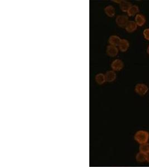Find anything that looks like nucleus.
<instances>
[{
    "label": "nucleus",
    "instance_id": "nucleus-6",
    "mask_svg": "<svg viewBox=\"0 0 149 167\" xmlns=\"http://www.w3.org/2000/svg\"><path fill=\"white\" fill-rule=\"evenodd\" d=\"M137 28V25L135 21H129L125 27V30L128 33H132L135 31Z\"/></svg>",
    "mask_w": 149,
    "mask_h": 167
},
{
    "label": "nucleus",
    "instance_id": "nucleus-19",
    "mask_svg": "<svg viewBox=\"0 0 149 167\" xmlns=\"http://www.w3.org/2000/svg\"><path fill=\"white\" fill-rule=\"evenodd\" d=\"M146 52H147V54H149V46H147V50H146Z\"/></svg>",
    "mask_w": 149,
    "mask_h": 167
},
{
    "label": "nucleus",
    "instance_id": "nucleus-16",
    "mask_svg": "<svg viewBox=\"0 0 149 167\" xmlns=\"http://www.w3.org/2000/svg\"><path fill=\"white\" fill-rule=\"evenodd\" d=\"M136 160L140 163H143L146 161V154L139 152L136 156Z\"/></svg>",
    "mask_w": 149,
    "mask_h": 167
},
{
    "label": "nucleus",
    "instance_id": "nucleus-1",
    "mask_svg": "<svg viewBox=\"0 0 149 167\" xmlns=\"http://www.w3.org/2000/svg\"><path fill=\"white\" fill-rule=\"evenodd\" d=\"M134 139L140 144L147 143L149 140V132L144 130H138L135 133Z\"/></svg>",
    "mask_w": 149,
    "mask_h": 167
},
{
    "label": "nucleus",
    "instance_id": "nucleus-7",
    "mask_svg": "<svg viewBox=\"0 0 149 167\" xmlns=\"http://www.w3.org/2000/svg\"><path fill=\"white\" fill-rule=\"evenodd\" d=\"M135 22L137 25V26H143L146 23L145 17L143 14H138L135 16Z\"/></svg>",
    "mask_w": 149,
    "mask_h": 167
},
{
    "label": "nucleus",
    "instance_id": "nucleus-4",
    "mask_svg": "<svg viewBox=\"0 0 149 167\" xmlns=\"http://www.w3.org/2000/svg\"><path fill=\"white\" fill-rule=\"evenodd\" d=\"M111 66L114 71H121L124 68V64L122 61L119 59H117L112 62Z\"/></svg>",
    "mask_w": 149,
    "mask_h": 167
},
{
    "label": "nucleus",
    "instance_id": "nucleus-10",
    "mask_svg": "<svg viewBox=\"0 0 149 167\" xmlns=\"http://www.w3.org/2000/svg\"><path fill=\"white\" fill-rule=\"evenodd\" d=\"M116 74L114 70H110L107 71L105 77H106V82H111L114 81L116 79Z\"/></svg>",
    "mask_w": 149,
    "mask_h": 167
},
{
    "label": "nucleus",
    "instance_id": "nucleus-3",
    "mask_svg": "<svg viewBox=\"0 0 149 167\" xmlns=\"http://www.w3.org/2000/svg\"><path fill=\"white\" fill-rule=\"evenodd\" d=\"M128 21H129L128 18L126 15L120 14V15H118L116 18V23L120 27L125 28Z\"/></svg>",
    "mask_w": 149,
    "mask_h": 167
},
{
    "label": "nucleus",
    "instance_id": "nucleus-2",
    "mask_svg": "<svg viewBox=\"0 0 149 167\" xmlns=\"http://www.w3.org/2000/svg\"><path fill=\"white\" fill-rule=\"evenodd\" d=\"M135 92L139 95H145L149 91V87L145 84L139 83L135 86Z\"/></svg>",
    "mask_w": 149,
    "mask_h": 167
},
{
    "label": "nucleus",
    "instance_id": "nucleus-9",
    "mask_svg": "<svg viewBox=\"0 0 149 167\" xmlns=\"http://www.w3.org/2000/svg\"><path fill=\"white\" fill-rule=\"evenodd\" d=\"M130 47V43L126 39H121V42L120 43L118 47L119 50L122 53H124L127 51Z\"/></svg>",
    "mask_w": 149,
    "mask_h": 167
},
{
    "label": "nucleus",
    "instance_id": "nucleus-14",
    "mask_svg": "<svg viewBox=\"0 0 149 167\" xmlns=\"http://www.w3.org/2000/svg\"><path fill=\"white\" fill-rule=\"evenodd\" d=\"M95 80L98 84L99 85L103 84L106 81L105 75H104L102 73H99L97 74L95 76Z\"/></svg>",
    "mask_w": 149,
    "mask_h": 167
},
{
    "label": "nucleus",
    "instance_id": "nucleus-11",
    "mask_svg": "<svg viewBox=\"0 0 149 167\" xmlns=\"http://www.w3.org/2000/svg\"><path fill=\"white\" fill-rule=\"evenodd\" d=\"M132 6V4L130 2L127 1L122 0L120 3V8L121 10L124 12H127L129 8Z\"/></svg>",
    "mask_w": 149,
    "mask_h": 167
},
{
    "label": "nucleus",
    "instance_id": "nucleus-5",
    "mask_svg": "<svg viewBox=\"0 0 149 167\" xmlns=\"http://www.w3.org/2000/svg\"><path fill=\"white\" fill-rule=\"evenodd\" d=\"M106 53L110 57H115L118 53V49L116 46L110 45L107 46Z\"/></svg>",
    "mask_w": 149,
    "mask_h": 167
},
{
    "label": "nucleus",
    "instance_id": "nucleus-18",
    "mask_svg": "<svg viewBox=\"0 0 149 167\" xmlns=\"http://www.w3.org/2000/svg\"><path fill=\"white\" fill-rule=\"evenodd\" d=\"M146 162L149 163V153L146 154Z\"/></svg>",
    "mask_w": 149,
    "mask_h": 167
},
{
    "label": "nucleus",
    "instance_id": "nucleus-17",
    "mask_svg": "<svg viewBox=\"0 0 149 167\" xmlns=\"http://www.w3.org/2000/svg\"><path fill=\"white\" fill-rule=\"evenodd\" d=\"M143 35L146 40L149 41V28H147L144 30Z\"/></svg>",
    "mask_w": 149,
    "mask_h": 167
},
{
    "label": "nucleus",
    "instance_id": "nucleus-13",
    "mask_svg": "<svg viewBox=\"0 0 149 167\" xmlns=\"http://www.w3.org/2000/svg\"><path fill=\"white\" fill-rule=\"evenodd\" d=\"M140 11L139 7L137 5H132L131 7L129 8L128 10L127 13L128 16L130 17H132L135 15L138 14V12Z\"/></svg>",
    "mask_w": 149,
    "mask_h": 167
},
{
    "label": "nucleus",
    "instance_id": "nucleus-8",
    "mask_svg": "<svg viewBox=\"0 0 149 167\" xmlns=\"http://www.w3.org/2000/svg\"><path fill=\"white\" fill-rule=\"evenodd\" d=\"M121 41V38L116 35L111 36L108 39V43L110 45L114 46H118Z\"/></svg>",
    "mask_w": 149,
    "mask_h": 167
},
{
    "label": "nucleus",
    "instance_id": "nucleus-12",
    "mask_svg": "<svg viewBox=\"0 0 149 167\" xmlns=\"http://www.w3.org/2000/svg\"><path fill=\"white\" fill-rule=\"evenodd\" d=\"M104 11L105 14H106L107 16L110 18H113L115 15V9L114 7H113L112 5H108L104 8Z\"/></svg>",
    "mask_w": 149,
    "mask_h": 167
},
{
    "label": "nucleus",
    "instance_id": "nucleus-15",
    "mask_svg": "<svg viewBox=\"0 0 149 167\" xmlns=\"http://www.w3.org/2000/svg\"><path fill=\"white\" fill-rule=\"evenodd\" d=\"M139 151L145 154L149 153V143H146L144 144H140L139 146Z\"/></svg>",
    "mask_w": 149,
    "mask_h": 167
}]
</instances>
